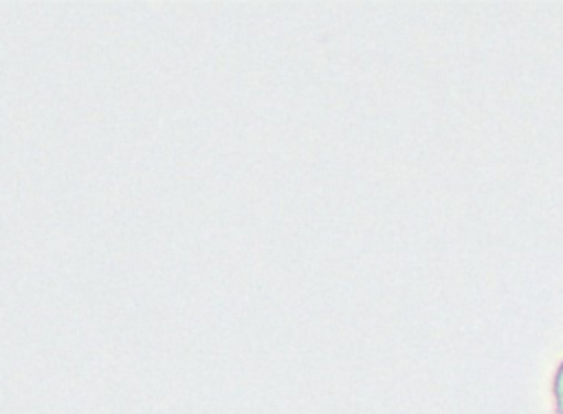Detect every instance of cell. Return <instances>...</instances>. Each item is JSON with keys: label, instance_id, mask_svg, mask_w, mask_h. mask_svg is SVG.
<instances>
[{"label": "cell", "instance_id": "1", "mask_svg": "<svg viewBox=\"0 0 563 414\" xmlns=\"http://www.w3.org/2000/svg\"><path fill=\"white\" fill-rule=\"evenodd\" d=\"M552 392H554L556 414H563V361L556 368V374H554V381H552Z\"/></svg>", "mask_w": 563, "mask_h": 414}]
</instances>
